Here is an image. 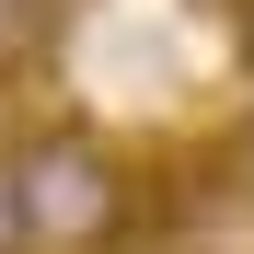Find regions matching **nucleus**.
Here are the masks:
<instances>
[{"label":"nucleus","mask_w":254,"mask_h":254,"mask_svg":"<svg viewBox=\"0 0 254 254\" xmlns=\"http://www.w3.org/2000/svg\"><path fill=\"white\" fill-rule=\"evenodd\" d=\"M0 185H12V231L47 243V254H93V243L127 231V162L93 127H35Z\"/></svg>","instance_id":"1"},{"label":"nucleus","mask_w":254,"mask_h":254,"mask_svg":"<svg viewBox=\"0 0 254 254\" xmlns=\"http://www.w3.org/2000/svg\"><path fill=\"white\" fill-rule=\"evenodd\" d=\"M243 23H254V0H243Z\"/></svg>","instance_id":"2"}]
</instances>
